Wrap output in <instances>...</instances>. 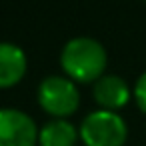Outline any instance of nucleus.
<instances>
[{
  "instance_id": "6e6552de",
  "label": "nucleus",
  "mask_w": 146,
  "mask_h": 146,
  "mask_svg": "<svg viewBox=\"0 0 146 146\" xmlns=\"http://www.w3.org/2000/svg\"><path fill=\"white\" fill-rule=\"evenodd\" d=\"M134 98L142 112H146V72H142L134 84Z\"/></svg>"
},
{
  "instance_id": "0eeeda50",
  "label": "nucleus",
  "mask_w": 146,
  "mask_h": 146,
  "mask_svg": "<svg viewBox=\"0 0 146 146\" xmlns=\"http://www.w3.org/2000/svg\"><path fill=\"white\" fill-rule=\"evenodd\" d=\"M78 136V128L64 118H52L42 128H38L40 146H74Z\"/></svg>"
},
{
  "instance_id": "7ed1b4c3",
  "label": "nucleus",
  "mask_w": 146,
  "mask_h": 146,
  "mask_svg": "<svg viewBox=\"0 0 146 146\" xmlns=\"http://www.w3.org/2000/svg\"><path fill=\"white\" fill-rule=\"evenodd\" d=\"M38 104L54 118H68L80 106V92L76 82L66 76H46L38 84Z\"/></svg>"
},
{
  "instance_id": "f03ea898",
  "label": "nucleus",
  "mask_w": 146,
  "mask_h": 146,
  "mask_svg": "<svg viewBox=\"0 0 146 146\" xmlns=\"http://www.w3.org/2000/svg\"><path fill=\"white\" fill-rule=\"evenodd\" d=\"M78 134L84 146H124L128 138V126L118 112L98 108L84 116Z\"/></svg>"
},
{
  "instance_id": "20e7f679",
  "label": "nucleus",
  "mask_w": 146,
  "mask_h": 146,
  "mask_svg": "<svg viewBox=\"0 0 146 146\" xmlns=\"http://www.w3.org/2000/svg\"><path fill=\"white\" fill-rule=\"evenodd\" d=\"M36 122L18 108H0V146H34Z\"/></svg>"
},
{
  "instance_id": "39448f33",
  "label": "nucleus",
  "mask_w": 146,
  "mask_h": 146,
  "mask_svg": "<svg viewBox=\"0 0 146 146\" xmlns=\"http://www.w3.org/2000/svg\"><path fill=\"white\" fill-rule=\"evenodd\" d=\"M94 100L100 106V110H110L116 112L120 108H124L130 102V88L126 84L124 78H120L118 74H104L94 82L92 88Z\"/></svg>"
},
{
  "instance_id": "f257e3e1",
  "label": "nucleus",
  "mask_w": 146,
  "mask_h": 146,
  "mask_svg": "<svg viewBox=\"0 0 146 146\" xmlns=\"http://www.w3.org/2000/svg\"><path fill=\"white\" fill-rule=\"evenodd\" d=\"M108 54L104 46L88 36H76L68 40L60 54V66L72 82H96L104 76Z\"/></svg>"
},
{
  "instance_id": "423d86ee",
  "label": "nucleus",
  "mask_w": 146,
  "mask_h": 146,
  "mask_svg": "<svg viewBox=\"0 0 146 146\" xmlns=\"http://www.w3.org/2000/svg\"><path fill=\"white\" fill-rule=\"evenodd\" d=\"M28 68L24 50L12 42H0V88L16 86Z\"/></svg>"
}]
</instances>
